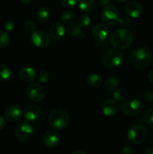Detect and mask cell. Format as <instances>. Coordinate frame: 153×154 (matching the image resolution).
<instances>
[{
	"mask_svg": "<svg viewBox=\"0 0 153 154\" xmlns=\"http://www.w3.org/2000/svg\"><path fill=\"white\" fill-rule=\"evenodd\" d=\"M134 40L133 33L126 29H118L112 32L110 36V42L115 48L124 50L128 48Z\"/></svg>",
	"mask_w": 153,
	"mask_h": 154,
	"instance_id": "cell-1",
	"label": "cell"
},
{
	"mask_svg": "<svg viewBox=\"0 0 153 154\" xmlns=\"http://www.w3.org/2000/svg\"><path fill=\"white\" fill-rule=\"evenodd\" d=\"M130 61L136 69H146L152 61L151 51L147 47L136 48L130 54Z\"/></svg>",
	"mask_w": 153,
	"mask_h": 154,
	"instance_id": "cell-2",
	"label": "cell"
},
{
	"mask_svg": "<svg viewBox=\"0 0 153 154\" xmlns=\"http://www.w3.org/2000/svg\"><path fill=\"white\" fill-rule=\"evenodd\" d=\"M48 122L55 130H61L67 127L70 122V117L64 110L55 109L50 114Z\"/></svg>",
	"mask_w": 153,
	"mask_h": 154,
	"instance_id": "cell-3",
	"label": "cell"
},
{
	"mask_svg": "<svg viewBox=\"0 0 153 154\" xmlns=\"http://www.w3.org/2000/svg\"><path fill=\"white\" fill-rule=\"evenodd\" d=\"M102 62L108 69H116L122 65L124 57L116 50H108L102 57Z\"/></svg>",
	"mask_w": 153,
	"mask_h": 154,
	"instance_id": "cell-4",
	"label": "cell"
},
{
	"mask_svg": "<svg viewBox=\"0 0 153 154\" xmlns=\"http://www.w3.org/2000/svg\"><path fill=\"white\" fill-rule=\"evenodd\" d=\"M122 113L126 116L134 117L140 114L142 110V102L137 99H128L122 101L120 105Z\"/></svg>",
	"mask_w": 153,
	"mask_h": 154,
	"instance_id": "cell-5",
	"label": "cell"
},
{
	"mask_svg": "<svg viewBox=\"0 0 153 154\" xmlns=\"http://www.w3.org/2000/svg\"><path fill=\"white\" fill-rule=\"evenodd\" d=\"M92 35L95 40L97 46H107V38L109 36V29L102 23H96L92 29Z\"/></svg>",
	"mask_w": 153,
	"mask_h": 154,
	"instance_id": "cell-6",
	"label": "cell"
},
{
	"mask_svg": "<svg viewBox=\"0 0 153 154\" xmlns=\"http://www.w3.org/2000/svg\"><path fill=\"white\" fill-rule=\"evenodd\" d=\"M118 11L113 5H108L104 7L100 13V18L102 21L108 25H113L118 20Z\"/></svg>",
	"mask_w": 153,
	"mask_h": 154,
	"instance_id": "cell-7",
	"label": "cell"
},
{
	"mask_svg": "<svg viewBox=\"0 0 153 154\" xmlns=\"http://www.w3.org/2000/svg\"><path fill=\"white\" fill-rule=\"evenodd\" d=\"M33 133V127L26 122H22L18 124L14 132L15 137L20 142H25L29 140L32 136Z\"/></svg>",
	"mask_w": 153,
	"mask_h": 154,
	"instance_id": "cell-8",
	"label": "cell"
},
{
	"mask_svg": "<svg viewBox=\"0 0 153 154\" xmlns=\"http://www.w3.org/2000/svg\"><path fill=\"white\" fill-rule=\"evenodd\" d=\"M147 132L145 127L140 125H136L129 129L128 138L131 143L139 144L143 142L146 138Z\"/></svg>",
	"mask_w": 153,
	"mask_h": 154,
	"instance_id": "cell-9",
	"label": "cell"
},
{
	"mask_svg": "<svg viewBox=\"0 0 153 154\" xmlns=\"http://www.w3.org/2000/svg\"><path fill=\"white\" fill-rule=\"evenodd\" d=\"M26 94L28 99L34 102H40L45 97V90L39 83H32L26 90Z\"/></svg>",
	"mask_w": 153,
	"mask_h": 154,
	"instance_id": "cell-10",
	"label": "cell"
},
{
	"mask_svg": "<svg viewBox=\"0 0 153 154\" xmlns=\"http://www.w3.org/2000/svg\"><path fill=\"white\" fill-rule=\"evenodd\" d=\"M31 41L33 45L37 48H45L50 43V37L45 32L35 30L32 33Z\"/></svg>",
	"mask_w": 153,
	"mask_h": 154,
	"instance_id": "cell-11",
	"label": "cell"
},
{
	"mask_svg": "<svg viewBox=\"0 0 153 154\" xmlns=\"http://www.w3.org/2000/svg\"><path fill=\"white\" fill-rule=\"evenodd\" d=\"M4 118L9 122L14 123L19 120L23 114L21 107L18 105H9L4 111Z\"/></svg>",
	"mask_w": 153,
	"mask_h": 154,
	"instance_id": "cell-12",
	"label": "cell"
},
{
	"mask_svg": "<svg viewBox=\"0 0 153 154\" xmlns=\"http://www.w3.org/2000/svg\"><path fill=\"white\" fill-rule=\"evenodd\" d=\"M43 142L49 148L56 147L60 142L59 134L55 130L46 131L43 136Z\"/></svg>",
	"mask_w": 153,
	"mask_h": 154,
	"instance_id": "cell-13",
	"label": "cell"
},
{
	"mask_svg": "<svg viewBox=\"0 0 153 154\" xmlns=\"http://www.w3.org/2000/svg\"><path fill=\"white\" fill-rule=\"evenodd\" d=\"M124 12L131 18H138L142 13V7L136 1L128 2L124 5Z\"/></svg>",
	"mask_w": 153,
	"mask_h": 154,
	"instance_id": "cell-14",
	"label": "cell"
},
{
	"mask_svg": "<svg viewBox=\"0 0 153 154\" xmlns=\"http://www.w3.org/2000/svg\"><path fill=\"white\" fill-rule=\"evenodd\" d=\"M101 110L104 114L107 117H112L118 112L119 106L116 100L107 99L104 101L101 105Z\"/></svg>",
	"mask_w": 153,
	"mask_h": 154,
	"instance_id": "cell-15",
	"label": "cell"
},
{
	"mask_svg": "<svg viewBox=\"0 0 153 154\" xmlns=\"http://www.w3.org/2000/svg\"><path fill=\"white\" fill-rule=\"evenodd\" d=\"M41 111L38 106L31 105L27 106L23 111V117L28 121H34L40 117Z\"/></svg>",
	"mask_w": 153,
	"mask_h": 154,
	"instance_id": "cell-16",
	"label": "cell"
},
{
	"mask_svg": "<svg viewBox=\"0 0 153 154\" xmlns=\"http://www.w3.org/2000/svg\"><path fill=\"white\" fill-rule=\"evenodd\" d=\"M20 77L21 79L26 83H32L35 80L37 77V74L33 68L29 67V66H25L22 67L20 70L19 72Z\"/></svg>",
	"mask_w": 153,
	"mask_h": 154,
	"instance_id": "cell-17",
	"label": "cell"
},
{
	"mask_svg": "<svg viewBox=\"0 0 153 154\" xmlns=\"http://www.w3.org/2000/svg\"><path fill=\"white\" fill-rule=\"evenodd\" d=\"M50 36L56 41H59L65 35V29L64 26L60 23H55L51 26L50 30Z\"/></svg>",
	"mask_w": 153,
	"mask_h": 154,
	"instance_id": "cell-18",
	"label": "cell"
},
{
	"mask_svg": "<svg viewBox=\"0 0 153 154\" xmlns=\"http://www.w3.org/2000/svg\"><path fill=\"white\" fill-rule=\"evenodd\" d=\"M68 32L70 35L76 38L83 39L86 36L82 27L76 23H70V24L68 27Z\"/></svg>",
	"mask_w": 153,
	"mask_h": 154,
	"instance_id": "cell-19",
	"label": "cell"
},
{
	"mask_svg": "<svg viewBox=\"0 0 153 154\" xmlns=\"http://www.w3.org/2000/svg\"><path fill=\"white\" fill-rule=\"evenodd\" d=\"M50 12L49 9L45 7L40 8L36 11V18L38 21L41 23H46L50 19Z\"/></svg>",
	"mask_w": 153,
	"mask_h": 154,
	"instance_id": "cell-20",
	"label": "cell"
},
{
	"mask_svg": "<svg viewBox=\"0 0 153 154\" xmlns=\"http://www.w3.org/2000/svg\"><path fill=\"white\" fill-rule=\"evenodd\" d=\"M79 8L82 12L90 13L95 8L94 0H80L79 3Z\"/></svg>",
	"mask_w": 153,
	"mask_h": 154,
	"instance_id": "cell-21",
	"label": "cell"
},
{
	"mask_svg": "<svg viewBox=\"0 0 153 154\" xmlns=\"http://www.w3.org/2000/svg\"><path fill=\"white\" fill-rule=\"evenodd\" d=\"M102 78L98 74H91L88 75L86 78V82L91 87L97 88L99 87L102 84Z\"/></svg>",
	"mask_w": 153,
	"mask_h": 154,
	"instance_id": "cell-22",
	"label": "cell"
},
{
	"mask_svg": "<svg viewBox=\"0 0 153 154\" xmlns=\"http://www.w3.org/2000/svg\"><path fill=\"white\" fill-rule=\"evenodd\" d=\"M12 71L8 66L4 65H0V81L7 82L12 78Z\"/></svg>",
	"mask_w": 153,
	"mask_h": 154,
	"instance_id": "cell-23",
	"label": "cell"
},
{
	"mask_svg": "<svg viewBox=\"0 0 153 154\" xmlns=\"http://www.w3.org/2000/svg\"><path fill=\"white\" fill-rule=\"evenodd\" d=\"M118 86V81L115 77H109L104 83V87L107 91L112 92L117 89Z\"/></svg>",
	"mask_w": 153,
	"mask_h": 154,
	"instance_id": "cell-24",
	"label": "cell"
},
{
	"mask_svg": "<svg viewBox=\"0 0 153 154\" xmlns=\"http://www.w3.org/2000/svg\"><path fill=\"white\" fill-rule=\"evenodd\" d=\"M75 19V14L72 11H65L62 14L61 20L64 23H70Z\"/></svg>",
	"mask_w": 153,
	"mask_h": 154,
	"instance_id": "cell-25",
	"label": "cell"
},
{
	"mask_svg": "<svg viewBox=\"0 0 153 154\" xmlns=\"http://www.w3.org/2000/svg\"><path fill=\"white\" fill-rule=\"evenodd\" d=\"M10 36L6 31L0 32V48H4L10 44Z\"/></svg>",
	"mask_w": 153,
	"mask_h": 154,
	"instance_id": "cell-26",
	"label": "cell"
},
{
	"mask_svg": "<svg viewBox=\"0 0 153 154\" xmlns=\"http://www.w3.org/2000/svg\"><path fill=\"white\" fill-rule=\"evenodd\" d=\"M112 96H113L114 100H116V102H122L125 99L126 92L123 89L117 88L114 90Z\"/></svg>",
	"mask_w": 153,
	"mask_h": 154,
	"instance_id": "cell-27",
	"label": "cell"
},
{
	"mask_svg": "<svg viewBox=\"0 0 153 154\" xmlns=\"http://www.w3.org/2000/svg\"><path fill=\"white\" fill-rule=\"evenodd\" d=\"M37 78L39 82L42 83V84H45V83H46L49 81L50 75L46 71L40 70L38 72Z\"/></svg>",
	"mask_w": 153,
	"mask_h": 154,
	"instance_id": "cell-28",
	"label": "cell"
},
{
	"mask_svg": "<svg viewBox=\"0 0 153 154\" xmlns=\"http://www.w3.org/2000/svg\"><path fill=\"white\" fill-rule=\"evenodd\" d=\"M144 121L149 126H153V108H149L145 112L143 116Z\"/></svg>",
	"mask_w": 153,
	"mask_h": 154,
	"instance_id": "cell-29",
	"label": "cell"
},
{
	"mask_svg": "<svg viewBox=\"0 0 153 154\" xmlns=\"http://www.w3.org/2000/svg\"><path fill=\"white\" fill-rule=\"evenodd\" d=\"M79 24L82 28H86L91 23V18L87 14H82L79 17Z\"/></svg>",
	"mask_w": 153,
	"mask_h": 154,
	"instance_id": "cell-30",
	"label": "cell"
},
{
	"mask_svg": "<svg viewBox=\"0 0 153 154\" xmlns=\"http://www.w3.org/2000/svg\"><path fill=\"white\" fill-rule=\"evenodd\" d=\"M117 22L118 23L119 26L122 28H128L129 26H131V20L128 17H118V20Z\"/></svg>",
	"mask_w": 153,
	"mask_h": 154,
	"instance_id": "cell-31",
	"label": "cell"
},
{
	"mask_svg": "<svg viewBox=\"0 0 153 154\" xmlns=\"http://www.w3.org/2000/svg\"><path fill=\"white\" fill-rule=\"evenodd\" d=\"M37 28V26L34 23V21L32 20H28L25 23V29L27 32L32 33L33 32H34Z\"/></svg>",
	"mask_w": 153,
	"mask_h": 154,
	"instance_id": "cell-32",
	"label": "cell"
},
{
	"mask_svg": "<svg viewBox=\"0 0 153 154\" xmlns=\"http://www.w3.org/2000/svg\"><path fill=\"white\" fill-rule=\"evenodd\" d=\"M78 0H59V2L63 7L68 8H70L77 4Z\"/></svg>",
	"mask_w": 153,
	"mask_h": 154,
	"instance_id": "cell-33",
	"label": "cell"
},
{
	"mask_svg": "<svg viewBox=\"0 0 153 154\" xmlns=\"http://www.w3.org/2000/svg\"><path fill=\"white\" fill-rule=\"evenodd\" d=\"M144 101L147 102H153V90H146L144 92L142 95Z\"/></svg>",
	"mask_w": 153,
	"mask_h": 154,
	"instance_id": "cell-34",
	"label": "cell"
},
{
	"mask_svg": "<svg viewBox=\"0 0 153 154\" xmlns=\"http://www.w3.org/2000/svg\"><path fill=\"white\" fill-rule=\"evenodd\" d=\"M121 152L123 154H132L135 152L134 148L131 146L129 145H125L123 146L121 149Z\"/></svg>",
	"mask_w": 153,
	"mask_h": 154,
	"instance_id": "cell-35",
	"label": "cell"
},
{
	"mask_svg": "<svg viewBox=\"0 0 153 154\" xmlns=\"http://www.w3.org/2000/svg\"><path fill=\"white\" fill-rule=\"evenodd\" d=\"M4 28L6 32L11 31V30H13L14 28V23L12 20L6 21L5 23H4Z\"/></svg>",
	"mask_w": 153,
	"mask_h": 154,
	"instance_id": "cell-36",
	"label": "cell"
},
{
	"mask_svg": "<svg viewBox=\"0 0 153 154\" xmlns=\"http://www.w3.org/2000/svg\"><path fill=\"white\" fill-rule=\"evenodd\" d=\"M5 124H6V121L4 117H3L2 116H0V130L4 129V126H5Z\"/></svg>",
	"mask_w": 153,
	"mask_h": 154,
	"instance_id": "cell-37",
	"label": "cell"
},
{
	"mask_svg": "<svg viewBox=\"0 0 153 154\" xmlns=\"http://www.w3.org/2000/svg\"><path fill=\"white\" fill-rule=\"evenodd\" d=\"M99 4H100V5L105 7V6L110 4V0H99Z\"/></svg>",
	"mask_w": 153,
	"mask_h": 154,
	"instance_id": "cell-38",
	"label": "cell"
},
{
	"mask_svg": "<svg viewBox=\"0 0 153 154\" xmlns=\"http://www.w3.org/2000/svg\"><path fill=\"white\" fill-rule=\"evenodd\" d=\"M148 80L152 84H153V70L148 72Z\"/></svg>",
	"mask_w": 153,
	"mask_h": 154,
	"instance_id": "cell-39",
	"label": "cell"
},
{
	"mask_svg": "<svg viewBox=\"0 0 153 154\" xmlns=\"http://www.w3.org/2000/svg\"><path fill=\"white\" fill-rule=\"evenodd\" d=\"M146 154H153V147H148L144 152Z\"/></svg>",
	"mask_w": 153,
	"mask_h": 154,
	"instance_id": "cell-40",
	"label": "cell"
},
{
	"mask_svg": "<svg viewBox=\"0 0 153 154\" xmlns=\"http://www.w3.org/2000/svg\"><path fill=\"white\" fill-rule=\"evenodd\" d=\"M73 154H87L86 152L83 151V150H75V151H74Z\"/></svg>",
	"mask_w": 153,
	"mask_h": 154,
	"instance_id": "cell-41",
	"label": "cell"
},
{
	"mask_svg": "<svg viewBox=\"0 0 153 154\" xmlns=\"http://www.w3.org/2000/svg\"><path fill=\"white\" fill-rule=\"evenodd\" d=\"M20 1L24 5H29L32 2V0H20Z\"/></svg>",
	"mask_w": 153,
	"mask_h": 154,
	"instance_id": "cell-42",
	"label": "cell"
},
{
	"mask_svg": "<svg viewBox=\"0 0 153 154\" xmlns=\"http://www.w3.org/2000/svg\"><path fill=\"white\" fill-rule=\"evenodd\" d=\"M116 2H120V3H123V2H127L128 0H116Z\"/></svg>",
	"mask_w": 153,
	"mask_h": 154,
	"instance_id": "cell-43",
	"label": "cell"
},
{
	"mask_svg": "<svg viewBox=\"0 0 153 154\" xmlns=\"http://www.w3.org/2000/svg\"><path fill=\"white\" fill-rule=\"evenodd\" d=\"M152 54H153V48H152Z\"/></svg>",
	"mask_w": 153,
	"mask_h": 154,
	"instance_id": "cell-44",
	"label": "cell"
}]
</instances>
